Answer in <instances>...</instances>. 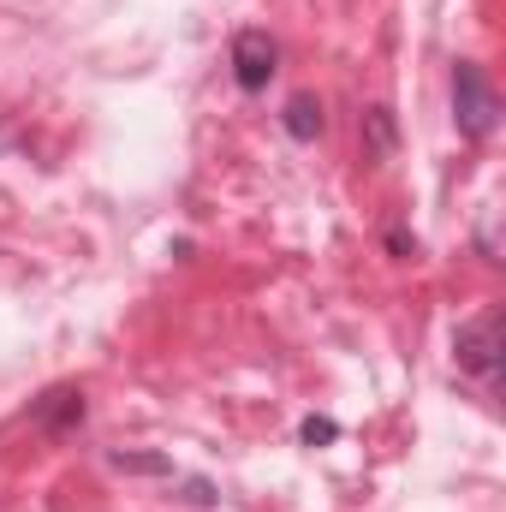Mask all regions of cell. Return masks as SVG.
I'll return each instance as SVG.
<instances>
[{
	"mask_svg": "<svg viewBox=\"0 0 506 512\" xmlns=\"http://www.w3.org/2000/svg\"><path fill=\"white\" fill-rule=\"evenodd\" d=\"M495 120H501V96H495L489 72L477 60H459L453 66V126H459V137L483 143L495 131Z\"/></svg>",
	"mask_w": 506,
	"mask_h": 512,
	"instance_id": "6da1fadb",
	"label": "cell"
},
{
	"mask_svg": "<svg viewBox=\"0 0 506 512\" xmlns=\"http://www.w3.org/2000/svg\"><path fill=\"white\" fill-rule=\"evenodd\" d=\"M453 358H459L465 376L495 382V376H501V310H477V316H465L459 334H453Z\"/></svg>",
	"mask_w": 506,
	"mask_h": 512,
	"instance_id": "7a4b0ae2",
	"label": "cell"
},
{
	"mask_svg": "<svg viewBox=\"0 0 506 512\" xmlns=\"http://www.w3.org/2000/svg\"><path fill=\"white\" fill-rule=\"evenodd\" d=\"M274 72H280V48H274V36H268V30H239V36H233V84H239V90H268V78H274Z\"/></svg>",
	"mask_w": 506,
	"mask_h": 512,
	"instance_id": "3957f363",
	"label": "cell"
},
{
	"mask_svg": "<svg viewBox=\"0 0 506 512\" xmlns=\"http://www.w3.org/2000/svg\"><path fill=\"white\" fill-rule=\"evenodd\" d=\"M30 423H36V429H48V435L78 429V423H84V393H78V387H48V393L30 405Z\"/></svg>",
	"mask_w": 506,
	"mask_h": 512,
	"instance_id": "277c9868",
	"label": "cell"
},
{
	"mask_svg": "<svg viewBox=\"0 0 506 512\" xmlns=\"http://www.w3.org/2000/svg\"><path fill=\"white\" fill-rule=\"evenodd\" d=\"M286 131H292L298 143H316V137H322V102H316V96H292V102H286Z\"/></svg>",
	"mask_w": 506,
	"mask_h": 512,
	"instance_id": "5b68a950",
	"label": "cell"
},
{
	"mask_svg": "<svg viewBox=\"0 0 506 512\" xmlns=\"http://www.w3.org/2000/svg\"><path fill=\"white\" fill-rule=\"evenodd\" d=\"M358 126L370 137V155H376V161H393V114H387V108H364Z\"/></svg>",
	"mask_w": 506,
	"mask_h": 512,
	"instance_id": "8992f818",
	"label": "cell"
},
{
	"mask_svg": "<svg viewBox=\"0 0 506 512\" xmlns=\"http://www.w3.org/2000/svg\"><path fill=\"white\" fill-rule=\"evenodd\" d=\"M114 471H131V477H173V459L161 453H108Z\"/></svg>",
	"mask_w": 506,
	"mask_h": 512,
	"instance_id": "52a82bcc",
	"label": "cell"
},
{
	"mask_svg": "<svg viewBox=\"0 0 506 512\" xmlns=\"http://www.w3.org/2000/svg\"><path fill=\"white\" fill-rule=\"evenodd\" d=\"M298 435H304L310 447H322V441H334V423H328V417H304V429H298Z\"/></svg>",
	"mask_w": 506,
	"mask_h": 512,
	"instance_id": "ba28073f",
	"label": "cell"
},
{
	"mask_svg": "<svg viewBox=\"0 0 506 512\" xmlns=\"http://www.w3.org/2000/svg\"><path fill=\"white\" fill-rule=\"evenodd\" d=\"M387 251L393 256H417V239H411V233H387Z\"/></svg>",
	"mask_w": 506,
	"mask_h": 512,
	"instance_id": "9c48e42d",
	"label": "cell"
}]
</instances>
